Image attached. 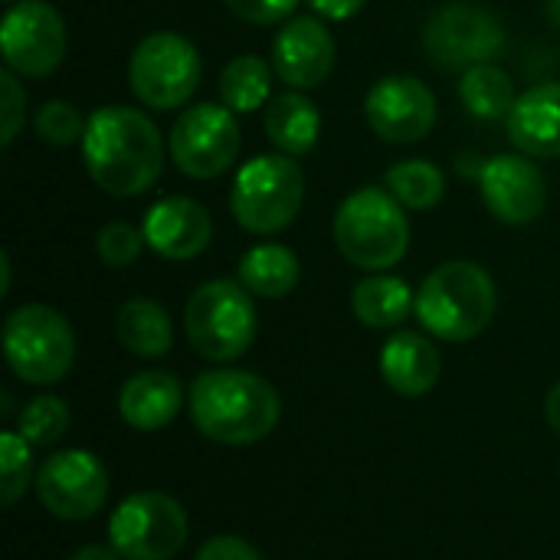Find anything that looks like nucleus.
Segmentation results:
<instances>
[{"mask_svg": "<svg viewBox=\"0 0 560 560\" xmlns=\"http://www.w3.org/2000/svg\"><path fill=\"white\" fill-rule=\"evenodd\" d=\"M82 161L89 177L112 197L144 194L161 167L164 144L154 121L128 105L95 108L82 135Z\"/></svg>", "mask_w": 560, "mask_h": 560, "instance_id": "nucleus-1", "label": "nucleus"}, {"mask_svg": "<svg viewBox=\"0 0 560 560\" xmlns=\"http://www.w3.org/2000/svg\"><path fill=\"white\" fill-rule=\"evenodd\" d=\"M194 427L223 446H249L266 440L282 413L279 394L269 381L249 371H203L190 384Z\"/></svg>", "mask_w": 560, "mask_h": 560, "instance_id": "nucleus-2", "label": "nucleus"}, {"mask_svg": "<svg viewBox=\"0 0 560 560\" xmlns=\"http://www.w3.org/2000/svg\"><path fill=\"white\" fill-rule=\"evenodd\" d=\"M499 308V292L492 276L469 262L453 259L436 266L417 292V318L440 341H472L479 338Z\"/></svg>", "mask_w": 560, "mask_h": 560, "instance_id": "nucleus-3", "label": "nucleus"}, {"mask_svg": "<svg viewBox=\"0 0 560 560\" xmlns=\"http://www.w3.org/2000/svg\"><path fill=\"white\" fill-rule=\"evenodd\" d=\"M331 233L341 256L368 272H384L397 266L410 246L404 203L384 187H361L345 197L335 213Z\"/></svg>", "mask_w": 560, "mask_h": 560, "instance_id": "nucleus-4", "label": "nucleus"}, {"mask_svg": "<svg viewBox=\"0 0 560 560\" xmlns=\"http://www.w3.org/2000/svg\"><path fill=\"white\" fill-rule=\"evenodd\" d=\"M256 305L246 285L236 279L203 282L184 312V328L194 351L207 361L226 364L249 351L256 341Z\"/></svg>", "mask_w": 560, "mask_h": 560, "instance_id": "nucleus-5", "label": "nucleus"}, {"mask_svg": "<svg viewBox=\"0 0 560 560\" xmlns=\"http://www.w3.org/2000/svg\"><path fill=\"white\" fill-rule=\"evenodd\" d=\"M305 200V174L289 154H259L236 174L230 210L236 223L256 236L285 230Z\"/></svg>", "mask_w": 560, "mask_h": 560, "instance_id": "nucleus-6", "label": "nucleus"}, {"mask_svg": "<svg viewBox=\"0 0 560 560\" xmlns=\"http://www.w3.org/2000/svg\"><path fill=\"white\" fill-rule=\"evenodd\" d=\"M3 358L33 387L56 384L75 364L72 325L49 305H20L3 322Z\"/></svg>", "mask_w": 560, "mask_h": 560, "instance_id": "nucleus-7", "label": "nucleus"}, {"mask_svg": "<svg viewBox=\"0 0 560 560\" xmlns=\"http://www.w3.org/2000/svg\"><path fill=\"white\" fill-rule=\"evenodd\" d=\"M200 52L180 33H151L144 36L128 62V85L141 105L171 112L184 105L200 85Z\"/></svg>", "mask_w": 560, "mask_h": 560, "instance_id": "nucleus-8", "label": "nucleus"}, {"mask_svg": "<svg viewBox=\"0 0 560 560\" xmlns=\"http://www.w3.org/2000/svg\"><path fill=\"white\" fill-rule=\"evenodd\" d=\"M108 541L125 560H171L187 541V512L164 492H138L112 512Z\"/></svg>", "mask_w": 560, "mask_h": 560, "instance_id": "nucleus-9", "label": "nucleus"}, {"mask_svg": "<svg viewBox=\"0 0 560 560\" xmlns=\"http://www.w3.org/2000/svg\"><path fill=\"white\" fill-rule=\"evenodd\" d=\"M240 154V125L226 105H190L171 128L174 167L194 180L220 177Z\"/></svg>", "mask_w": 560, "mask_h": 560, "instance_id": "nucleus-10", "label": "nucleus"}, {"mask_svg": "<svg viewBox=\"0 0 560 560\" xmlns=\"http://www.w3.org/2000/svg\"><path fill=\"white\" fill-rule=\"evenodd\" d=\"M502 43H505L502 23L476 3H446L430 16L423 30L427 56L433 59L436 69H450V72L459 69L466 72L472 66L492 62Z\"/></svg>", "mask_w": 560, "mask_h": 560, "instance_id": "nucleus-11", "label": "nucleus"}, {"mask_svg": "<svg viewBox=\"0 0 560 560\" xmlns=\"http://www.w3.org/2000/svg\"><path fill=\"white\" fill-rule=\"evenodd\" d=\"M0 43L10 72L43 79L66 56V23L46 0H16L3 13Z\"/></svg>", "mask_w": 560, "mask_h": 560, "instance_id": "nucleus-12", "label": "nucleus"}, {"mask_svg": "<svg viewBox=\"0 0 560 560\" xmlns=\"http://www.w3.org/2000/svg\"><path fill=\"white\" fill-rule=\"evenodd\" d=\"M36 499L62 522H89L108 499V472L85 450L52 453L36 472Z\"/></svg>", "mask_w": 560, "mask_h": 560, "instance_id": "nucleus-13", "label": "nucleus"}, {"mask_svg": "<svg viewBox=\"0 0 560 560\" xmlns=\"http://www.w3.org/2000/svg\"><path fill=\"white\" fill-rule=\"evenodd\" d=\"M371 131L390 144H413L436 125V98L417 75H384L364 98Z\"/></svg>", "mask_w": 560, "mask_h": 560, "instance_id": "nucleus-14", "label": "nucleus"}, {"mask_svg": "<svg viewBox=\"0 0 560 560\" xmlns=\"http://www.w3.org/2000/svg\"><path fill=\"white\" fill-rule=\"evenodd\" d=\"M479 187L489 213L502 223L522 226L545 213L548 184L528 154H499L479 167Z\"/></svg>", "mask_w": 560, "mask_h": 560, "instance_id": "nucleus-15", "label": "nucleus"}, {"mask_svg": "<svg viewBox=\"0 0 560 560\" xmlns=\"http://www.w3.org/2000/svg\"><path fill=\"white\" fill-rule=\"evenodd\" d=\"M272 66L282 82L295 89L322 85L335 69V36L315 16H299L285 23L272 43Z\"/></svg>", "mask_w": 560, "mask_h": 560, "instance_id": "nucleus-16", "label": "nucleus"}, {"mask_svg": "<svg viewBox=\"0 0 560 560\" xmlns=\"http://www.w3.org/2000/svg\"><path fill=\"white\" fill-rule=\"evenodd\" d=\"M141 230H144L148 246L158 256L171 259V262L197 259L213 240L210 213L190 197H164V200H158L148 210Z\"/></svg>", "mask_w": 560, "mask_h": 560, "instance_id": "nucleus-17", "label": "nucleus"}, {"mask_svg": "<svg viewBox=\"0 0 560 560\" xmlns=\"http://www.w3.org/2000/svg\"><path fill=\"white\" fill-rule=\"evenodd\" d=\"M505 125L522 154L560 158V82H541L522 92Z\"/></svg>", "mask_w": 560, "mask_h": 560, "instance_id": "nucleus-18", "label": "nucleus"}, {"mask_svg": "<svg viewBox=\"0 0 560 560\" xmlns=\"http://www.w3.org/2000/svg\"><path fill=\"white\" fill-rule=\"evenodd\" d=\"M381 377L400 397H423L440 384L443 358L427 335L397 331L381 351Z\"/></svg>", "mask_w": 560, "mask_h": 560, "instance_id": "nucleus-19", "label": "nucleus"}, {"mask_svg": "<svg viewBox=\"0 0 560 560\" xmlns=\"http://www.w3.org/2000/svg\"><path fill=\"white\" fill-rule=\"evenodd\" d=\"M184 404L180 381L171 371H141L125 381L118 394V413L131 430L154 433L164 430Z\"/></svg>", "mask_w": 560, "mask_h": 560, "instance_id": "nucleus-20", "label": "nucleus"}, {"mask_svg": "<svg viewBox=\"0 0 560 560\" xmlns=\"http://www.w3.org/2000/svg\"><path fill=\"white\" fill-rule=\"evenodd\" d=\"M262 125H266V135L269 141L279 148V154H289V158H302L315 148L318 141V131H322V115L318 108L299 95V92H285L279 98H272L266 105V115H262Z\"/></svg>", "mask_w": 560, "mask_h": 560, "instance_id": "nucleus-21", "label": "nucleus"}, {"mask_svg": "<svg viewBox=\"0 0 560 560\" xmlns=\"http://www.w3.org/2000/svg\"><path fill=\"white\" fill-rule=\"evenodd\" d=\"M413 305H417V295L397 276H368L351 292L354 318L377 331L397 328L413 312Z\"/></svg>", "mask_w": 560, "mask_h": 560, "instance_id": "nucleus-22", "label": "nucleus"}, {"mask_svg": "<svg viewBox=\"0 0 560 560\" xmlns=\"http://www.w3.org/2000/svg\"><path fill=\"white\" fill-rule=\"evenodd\" d=\"M118 341L138 358H164L174 345L171 315L151 299H131L118 308L115 318Z\"/></svg>", "mask_w": 560, "mask_h": 560, "instance_id": "nucleus-23", "label": "nucleus"}, {"mask_svg": "<svg viewBox=\"0 0 560 560\" xmlns=\"http://www.w3.org/2000/svg\"><path fill=\"white\" fill-rule=\"evenodd\" d=\"M240 282L246 285L249 295L259 299H282L299 285V259L289 246L282 243H262L253 246L243 259H240Z\"/></svg>", "mask_w": 560, "mask_h": 560, "instance_id": "nucleus-24", "label": "nucleus"}, {"mask_svg": "<svg viewBox=\"0 0 560 560\" xmlns=\"http://www.w3.org/2000/svg\"><path fill=\"white\" fill-rule=\"evenodd\" d=\"M459 98L469 115H476L482 121H499V118H509L518 95H515V82L505 69L482 62V66H472L463 72Z\"/></svg>", "mask_w": 560, "mask_h": 560, "instance_id": "nucleus-25", "label": "nucleus"}, {"mask_svg": "<svg viewBox=\"0 0 560 560\" xmlns=\"http://www.w3.org/2000/svg\"><path fill=\"white\" fill-rule=\"evenodd\" d=\"M272 72L262 56H236L220 72V98L230 112H256L269 98Z\"/></svg>", "mask_w": 560, "mask_h": 560, "instance_id": "nucleus-26", "label": "nucleus"}, {"mask_svg": "<svg viewBox=\"0 0 560 560\" xmlns=\"http://www.w3.org/2000/svg\"><path fill=\"white\" fill-rule=\"evenodd\" d=\"M384 184L407 210H433L446 197V177L430 161H400L387 167Z\"/></svg>", "mask_w": 560, "mask_h": 560, "instance_id": "nucleus-27", "label": "nucleus"}, {"mask_svg": "<svg viewBox=\"0 0 560 560\" xmlns=\"http://www.w3.org/2000/svg\"><path fill=\"white\" fill-rule=\"evenodd\" d=\"M69 407L66 400L46 394V397H36L30 400L23 410H20V423H16V433L30 443V446H52L66 436L69 430Z\"/></svg>", "mask_w": 560, "mask_h": 560, "instance_id": "nucleus-28", "label": "nucleus"}, {"mask_svg": "<svg viewBox=\"0 0 560 560\" xmlns=\"http://www.w3.org/2000/svg\"><path fill=\"white\" fill-rule=\"evenodd\" d=\"M30 472H33V456H30V443L20 433H0V505H13L26 486H30Z\"/></svg>", "mask_w": 560, "mask_h": 560, "instance_id": "nucleus-29", "label": "nucleus"}, {"mask_svg": "<svg viewBox=\"0 0 560 560\" xmlns=\"http://www.w3.org/2000/svg\"><path fill=\"white\" fill-rule=\"evenodd\" d=\"M33 128H36V135H39L46 144L66 148V144H72V141H82V135H85V118L75 112V105H69V102H62V98H52V102H46V105L36 112Z\"/></svg>", "mask_w": 560, "mask_h": 560, "instance_id": "nucleus-30", "label": "nucleus"}, {"mask_svg": "<svg viewBox=\"0 0 560 560\" xmlns=\"http://www.w3.org/2000/svg\"><path fill=\"white\" fill-rule=\"evenodd\" d=\"M144 230L131 226V223H108L98 230L95 236V249H98V259L112 269H125L131 266L141 249H144Z\"/></svg>", "mask_w": 560, "mask_h": 560, "instance_id": "nucleus-31", "label": "nucleus"}, {"mask_svg": "<svg viewBox=\"0 0 560 560\" xmlns=\"http://www.w3.org/2000/svg\"><path fill=\"white\" fill-rule=\"evenodd\" d=\"M0 115H3V131H0V144H13V138L20 135L23 128V118H26V92L20 85V79L13 72H0Z\"/></svg>", "mask_w": 560, "mask_h": 560, "instance_id": "nucleus-32", "label": "nucleus"}, {"mask_svg": "<svg viewBox=\"0 0 560 560\" xmlns=\"http://www.w3.org/2000/svg\"><path fill=\"white\" fill-rule=\"evenodd\" d=\"M226 10L246 23H256V26H272V23H282L299 0H223Z\"/></svg>", "mask_w": 560, "mask_h": 560, "instance_id": "nucleus-33", "label": "nucleus"}, {"mask_svg": "<svg viewBox=\"0 0 560 560\" xmlns=\"http://www.w3.org/2000/svg\"><path fill=\"white\" fill-rule=\"evenodd\" d=\"M194 560H262V558H259V551H256L249 541H243V538H236V535H217V538H210V541L197 551V558Z\"/></svg>", "mask_w": 560, "mask_h": 560, "instance_id": "nucleus-34", "label": "nucleus"}, {"mask_svg": "<svg viewBox=\"0 0 560 560\" xmlns=\"http://www.w3.org/2000/svg\"><path fill=\"white\" fill-rule=\"evenodd\" d=\"M368 0H308V7L325 20H351Z\"/></svg>", "mask_w": 560, "mask_h": 560, "instance_id": "nucleus-35", "label": "nucleus"}, {"mask_svg": "<svg viewBox=\"0 0 560 560\" xmlns=\"http://www.w3.org/2000/svg\"><path fill=\"white\" fill-rule=\"evenodd\" d=\"M69 560H125L115 548H105V545H85V548H79L75 555Z\"/></svg>", "mask_w": 560, "mask_h": 560, "instance_id": "nucleus-36", "label": "nucleus"}, {"mask_svg": "<svg viewBox=\"0 0 560 560\" xmlns=\"http://www.w3.org/2000/svg\"><path fill=\"white\" fill-rule=\"evenodd\" d=\"M545 417H548L551 430L560 436V381L548 390V397H545Z\"/></svg>", "mask_w": 560, "mask_h": 560, "instance_id": "nucleus-37", "label": "nucleus"}, {"mask_svg": "<svg viewBox=\"0 0 560 560\" xmlns=\"http://www.w3.org/2000/svg\"><path fill=\"white\" fill-rule=\"evenodd\" d=\"M0 266H3V285H0V295H7V292H10V256H7V253L0 256Z\"/></svg>", "mask_w": 560, "mask_h": 560, "instance_id": "nucleus-38", "label": "nucleus"}, {"mask_svg": "<svg viewBox=\"0 0 560 560\" xmlns=\"http://www.w3.org/2000/svg\"><path fill=\"white\" fill-rule=\"evenodd\" d=\"M548 16L560 26V0H548Z\"/></svg>", "mask_w": 560, "mask_h": 560, "instance_id": "nucleus-39", "label": "nucleus"}, {"mask_svg": "<svg viewBox=\"0 0 560 560\" xmlns=\"http://www.w3.org/2000/svg\"><path fill=\"white\" fill-rule=\"evenodd\" d=\"M3 3H16V0H3Z\"/></svg>", "mask_w": 560, "mask_h": 560, "instance_id": "nucleus-40", "label": "nucleus"}]
</instances>
